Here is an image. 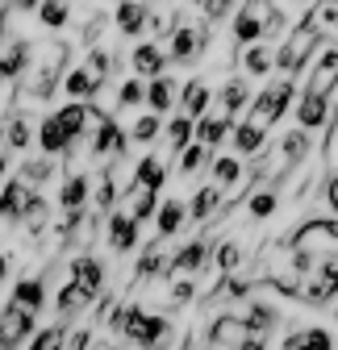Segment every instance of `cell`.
<instances>
[{
	"label": "cell",
	"instance_id": "1",
	"mask_svg": "<svg viewBox=\"0 0 338 350\" xmlns=\"http://www.w3.org/2000/svg\"><path fill=\"white\" fill-rule=\"evenodd\" d=\"M322 51H326V29H317L313 21H297L284 33V42L276 46V75L297 79L309 67V59H317Z\"/></svg>",
	"mask_w": 338,
	"mask_h": 350
},
{
	"label": "cell",
	"instance_id": "2",
	"mask_svg": "<svg viewBox=\"0 0 338 350\" xmlns=\"http://www.w3.org/2000/svg\"><path fill=\"white\" fill-rule=\"evenodd\" d=\"M297 100H301L297 79L292 75H272L268 83H259L255 100H250V117L263 121V125H276V121H284L288 109H297Z\"/></svg>",
	"mask_w": 338,
	"mask_h": 350
},
{
	"label": "cell",
	"instance_id": "3",
	"mask_svg": "<svg viewBox=\"0 0 338 350\" xmlns=\"http://www.w3.org/2000/svg\"><path fill=\"white\" fill-rule=\"evenodd\" d=\"M34 38H5V46H0V79L9 83H21V75L34 67Z\"/></svg>",
	"mask_w": 338,
	"mask_h": 350
},
{
	"label": "cell",
	"instance_id": "4",
	"mask_svg": "<svg viewBox=\"0 0 338 350\" xmlns=\"http://www.w3.org/2000/svg\"><path fill=\"white\" fill-rule=\"evenodd\" d=\"M105 242H109V250H113V254H130V250H138V242H142V221H134V217L125 213V208L109 213Z\"/></svg>",
	"mask_w": 338,
	"mask_h": 350
},
{
	"label": "cell",
	"instance_id": "5",
	"mask_svg": "<svg viewBox=\"0 0 338 350\" xmlns=\"http://www.w3.org/2000/svg\"><path fill=\"white\" fill-rule=\"evenodd\" d=\"M25 338H34V313L9 300L5 309H0V350H13Z\"/></svg>",
	"mask_w": 338,
	"mask_h": 350
},
{
	"label": "cell",
	"instance_id": "6",
	"mask_svg": "<svg viewBox=\"0 0 338 350\" xmlns=\"http://www.w3.org/2000/svg\"><path fill=\"white\" fill-rule=\"evenodd\" d=\"M151 21V0H117L113 5V29L121 38H142Z\"/></svg>",
	"mask_w": 338,
	"mask_h": 350
},
{
	"label": "cell",
	"instance_id": "7",
	"mask_svg": "<svg viewBox=\"0 0 338 350\" xmlns=\"http://www.w3.org/2000/svg\"><path fill=\"white\" fill-rule=\"evenodd\" d=\"M292 113H297V125L313 134V129H326V125L334 121V100H330V96H322V92H309V88H305Z\"/></svg>",
	"mask_w": 338,
	"mask_h": 350
},
{
	"label": "cell",
	"instance_id": "8",
	"mask_svg": "<svg viewBox=\"0 0 338 350\" xmlns=\"http://www.w3.org/2000/svg\"><path fill=\"white\" fill-rule=\"evenodd\" d=\"M209 258H213V242H209V238L184 242V246L172 254V275H167V280H176V275H200Z\"/></svg>",
	"mask_w": 338,
	"mask_h": 350
},
{
	"label": "cell",
	"instance_id": "9",
	"mask_svg": "<svg viewBox=\"0 0 338 350\" xmlns=\"http://www.w3.org/2000/svg\"><path fill=\"white\" fill-rule=\"evenodd\" d=\"M230 146H234V154H238V159H259V154L268 150V125H263V121H255V117L238 121V125H234Z\"/></svg>",
	"mask_w": 338,
	"mask_h": 350
},
{
	"label": "cell",
	"instance_id": "10",
	"mask_svg": "<svg viewBox=\"0 0 338 350\" xmlns=\"http://www.w3.org/2000/svg\"><path fill=\"white\" fill-rule=\"evenodd\" d=\"M167 67H172V55H167L159 42H138V46L130 51V71L142 75V79L167 75Z\"/></svg>",
	"mask_w": 338,
	"mask_h": 350
},
{
	"label": "cell",
	"instance_id": "11",
	"mask_svg": "<svg viewBox=\"0 0 338 350\" xmlns=\"http://www.w3.org/2000/svg\"><path fill=\"white\" fill-rule=\"evenodd\" d=\"M250 100H255V88H250L246 75H226L222 79V88H218V113L238 117L242 109H250Z\"/></svg>",
	"mask_w": 338,
	"mask_h": 350
},
{
	"label": "cell",
	"instance_id": "12",
	"mask_svg": "<svg viewBox=\"0 0 338 350\" xmlns=\"http://www.w3.org/2000/svg\"><path fill=\"white\" fill-rule=\"evenodd\" d=\"M180 79L176 75H155V79H146V109L151 113H159V117H167L172 109H180Z\"/></svg>",
	"mask_w": 338,
	"mask_h": 350
},
{
	"label": "cell",
	"instance_id": "13",
	"mask_svg": "<svg viewBox=\"0 0 338 350\" xmlns=\"http://www.w3.org/2000/svg\"><path fill=\"white\" fill-rule=\"evenodd\" d=\"M230 38L238 42V51H242V46H255V42H268V25H263V17H259L255 9L238 5L234 17H230Z\"/></svg>",
	"mask_w": 338,
	"mask_h": 350
},
{
	"label": "cell",
	"instance_id": "14",
	"mask_svg": "<svg viewBox=\"0 0 338 350\" xmlns=\"http://www.w3.org/2000/svg\"><path fill=\"white\" fill-rule=\"evenodd\" d=\"M218 105V92L209 88L205 79H184V88H180V113H188L192 121H200V117H209V109Z\"/></svg>",
	"mask_w": 338,
	"mask_h": 350
},
{
	"label": "cell",
	"instance_id": "15",
	"mask_svg": "<svg viewBox=\"0 0 338 350\" xmlns=\"http://www.w3.org/2000/svg\"><path fill=\"white\" fill-rule=\"evenodd\" d=\"M305 88L334 100V92H338V46H326V51L313 59V71H309V83H305Z\"/></svg>",
	"mask_w": 338,
	"mask_h": 350
},
{
	"label": "cell",
	"instance_id": "16",
	"mask_svg": "<svg viewBox=\"0 0 338 350\" xmlns=\"http://www.w3.org/2000/svg\"><path fill=\"white\" fill-rule=\"evenodd\" d=\"M75 146V138L67 134V129L59 125V117L55 113H47L38 121V154H51V159H63L67 150Z\"/></svg>",
	"mask_w": 338,
	"mask_h": 350
},
{
	"label": "cell",
	"instance_id": "17",
	"mask_svg": "<svg viewBox=\"0 0 338 350\" xmlns=\"http://www.w3.org/2000/svg\"><path fill=\"white\" fill-rule=\"evenodd\" d=\"M29 196H34V188L21 180V175H9L5 188H0V221H17V226H21Z\"/></svg>",
	"mask_w": 338,
	"mask_h": 350
},
{
	"label": "cell",
	"instance_id": "18",
	"mask_svg": "<svg viewBox=\"0 0 338 350\" xmlns=\"http://www.w3.org/2000/svg\"><path fill=\"white\" fill-rule=\"evenodd\" d=\"M55 117H59V125L67 129V134L75 138V142H83L92 134V100H67V105H59L55 109Z\"/></svg>",
	"mask_w": 338,
	"mask_h": 350
},
{
	"label": "cell",
	"instance_id": "19",
	"mask_svg": "<svg viewBox=\"0 0 338 350\" xmlns=\"http://www.w3.org/2000/svg\"><path fill=\"white\" fill-rule=\"evenodd\" d=\"M88 200H92V175L67 171V180L59 184V208L63 213H79V208H88Z\"/></svg>",
	"mask_w": 338,
	"mask_h": 350
},
{
	"label": "cell",
	"instance_id": "20",
	"mask_svg": "<svg viewBox=\"0 0 338 350\" xmlns=\"http://www.w3.org/2000/svg\"><path fill=\"white\" fill-rule=\"evenodd\" d=\"M188 221H192V217H188V200L167 196V200L159 204V213H155V238H176Z\"/></svg>",
	"mask_w": 338,
	"mask_h": 350
},
{
	"label": "cell",
	"instance_id": "21",
	"mask_svg": "<svg viewBox=\"0 0 338 350\" xmlns=\"http://www.w3.org/2000/svg\"><path fill=\"white\" fill-rule=\"evenodd\" d=\"M234 125H238V121H234L230 113H209V117H200V121H196V142H200V146H209V150L218 154V146L234 138Z\"/></svg>",
	"mask_w": 338,
	"mask_h": 350
},
{
	"label": "cell",
	"instance_id": "22",
	"mask_svg": "<svg viewBox=\"0 0 338 350\" xmlns=\"http://www.w3.org/2000/svg\"><path fill=\"white\" fill-rule=\"evenodd\" d=\"M238 63H242V75L263 79V83H268V75L276 71V46H272V42H255V46H242V51H238Z\"/></svg>",
	"mask_w": 338,
	"mask_h": 350
},
{
	"label": "cell",
	"instance_id": "23",
	"mask_svg": "<svg viewBox=\"0 0 338 350\" xmlns=\"http://www.w3.org/2000/svg\"><path fill=\"white\" fill-rule=\"evenodd\" d=\"M209 180L238 196V188L246 184V167H242L238 154H213V163H209Z\"/></svg>",
	"mask_w": 338,
	"mask_h": 350
},
{
	"label": "cell",
	"instance_id": "24",
	"mask_svg": "<svg viewBox=\"0 0 338 350\" xmlns=\"http://www.w3.org/2000/svg\"><path fill=\"white\" fill-rule=\"evenodd\" d=\"M218 208H226V188H218L213 180H209L205 188H196L192 200H188V217H192L196 226H200V221H213Z\"/></svg>",
	"mask_w": 338,
	"mask_h": 350
},
{
	"label": "cell",
	"instance_id": "25",
	"mask_svg": "<svg viewBox=\"0 0 338 350\" xmlns=\"http://www.w3.org/2000/svg\"><path fill=\"white\" fill-rule=\"evenodd\" d=\"M109 79H101V75H92L88 67H71L67 75H63V92H67V100H96V92L105 88Z\"/></svg>",
	"mask_w": 338,
	"mask_h": 350
},
{
	"label": "cell",
	"instance_id": "26",
	"mask_svg": "<svg viewBox=\"0 0 338 350\" xmlns=\"http://www.w3.org/2000/svg\"><path fill=\"white\" fill-rule=\"evenodd\" d=\"M246 338H250V329H246L242 317H218L209 325V346L213 350H238Z\"/></svg>",
	"mask_w": 338,
	"mask_h": 350
},
{
	"label": "cell",
	"instance_id": "27",
	"mask_svg": "<svg viewBox=\"0 0 338 350\" xmlns=\"http://www.w3.org/2000/svg\"><path fill=\"white\" fill-rule=\"evenodd\" d=\"M121 204H125V213L134 217V221H155V213H159V192H151V188H138V184H125V196H121Z\"/></svg>",
	"mask_w": 338,
	"mask_h": 350
},
{
	"label": "cell",
	"instance_id": "28",
	"mask_svg": "<svg viewBox=\"0 0 338 350\" xmlns=\"http://www.w3.org/2000/svg\"><path fill=\"white\" fill-rule=\"evenodd\" d=\"M71 280H75L83 292L101 296V292H105V262H101L96 254H79V258L71 262Z\"/></svg>",
	"mask_w": 338,
	"mask_h": 350
},
{
	"label": "cell",
	"instance_id": "29",
	"mask_svg": "<svg viewBox=\"0 0 338 350\" xmlns=\"http://www.w3.org/2000/svg\"><path fill=\"white\" fill-rule=\"evenodd\" d=\"M242 321H246V329L255 334V338H268V334H272V329L280 325V309H276L272 300H259V296H255V300L246 304V313H242Z\"/></svg>",
	"mask_w": 338,
	"mask_h": 350
},
{
	"label": "cell",
	"instance_id": "30",
	"mask_svg": "<svg viewBox=\"0 0 338 350\" xmlns=\"http://www.w3.org/2000/svg\"><path fill=\"white\" fill-rule=\"evenodd\" d=\"M92 300H96L92 292H83V288H79L75 280H67V284L59 288V300H55V313H59V321L67 325L71 317H79L83 309H88V304H92Z\"/></svg>",
	"mask_w": 338,
	"mask_h": 350
},
{
	"label": "cell",
	"instance_id": "31",
	"mask_svg": "<svg viewBox=\"0 0 338 350\" xmlns=\"http://www.w3.org/2000/svg\"><path fill=\"white\" fill-rule=\"evenodd\" d=\"M280 350H334V334L322 329V325H305V329L284 334Z\"/></svg>",
	"mask_w": 338,
	"mask_h": 350
},
{
	"label": "cell",
	"instance_id": "32",
	"mask_svg": "<svg viewBox=\"0 0 338 350\" xmlns=\"http://www.w3.org/2000/svg\"><path fill=\"white\" fill-rule=\"evenodd\" d=\"M163 138H167V150H172V154L180 159V154L196 142V121H192L188 113H176L172 121L163 125Z\"/></svg>",
	"mask_w": 338,
	"mask_h": 350
},
{
	"label": "cell",
	"instance_id": "33",
	"mask_svg": "<svg viewBox=\"0 0 338 350\" xmlns=\"http://www.w3.org/2000/svg\"><path fill=\"white\" fill-rule=\"evenodd\" d=\"M13 304L38 313L42 304H47V280H42V275H21V280L13 284Z\"/></svg>",
	"mask_w": 338,
	"mask_h": 350
},
{
	"label": "cell",
	"instance_id": "34",
	"mask_svg": "<svg viewBox=\"0 0 338 350\" xmlns=\"http://www.w3.org/2000/svg\"><path fill=\"white\" fill-rule=\"evenodd\" d=\"M309 150H313V138H309V129H288V134L280 138V159L288 163V167H301L305 159H309Z\"/></svg>",
	"mask_w": 338,
	"mask_h": 350
},
{
	"label": "cell",
	"instance_id": "35",
	"mask_svg": "<svg viewBox=\"0 0 338 350\" xmlns=\"http://www.w3.org/2000/svg\"><path fill=\"white\" fill-rule=\"evenodd\" d=\"M130 184L159 192V188L167 184V163H163L159 154H142V159H138V167H134V180H130Z\"/></svg>",
	"mask_w": 338,
	"mask_h": 350
},
{
	"label": "cell",
	"instance_id": "36",
	"mask_svg": "<svg viewBox=\"0 0 338 350\" xmlns=\"http://www.w3.org/2000/svg\"><path fill=\"white\" fill-rule=\"evenodd\" d=\"M9 150H29V146H38V129L29 125V113L25 109H17V113H9V142H5Z\"/></svg>",
	"mask_w": 338,
	"mask_h": 350
},
{
	"label": "cell",
	"instance_id": "37",
	"mask_svg": "<svg viewBox=\"0 0 338 350\" xmlns=\"http://www.w3.org/2000/svg\"><path fill=\"white\" fill-rule=\"evenodd\" d=\"M55 159L51 154H38V159H21V167H17V175H21V180L29 184V188H42V184H47V180H55Z\"/></svg>",
	"mask_w": 338,
	"mask_h": 350
},
{
	"label": "cell",
	"instance_id": "38",
	"mask_svg": "<svg viewBox=\"0 0 338 350\" xmlns=\"http://www.w3.org/2000/svg\"><path fill=\"white\" fill-rule=\"evenodd\" d=\"M21 226H25V234H34V238H42V230L51 226V200L38 196V188H34V196H29V204H25Z\"/></svg>",
	"mask_w": 338,
	"mask_h": 350
},
{
	"label": "cell",
	"instance_id": "39",
	"mask_svg": "<svg viewBox=\"0 0 338 350\" xmlns=\"http://www.w3.org/2000/svg\"><path fill=\"white\" fill-rule=\"evenodd\" d=\"M280 208V192L276 188H255V192H250L246 196V217H250V221H268V217Z\"/></svg>",
	"mask_w": 338,
	"mask_h": 350
},
{
	"label": "cell",
	"instance_id": "40",
	"mask_svg": "<svg viewBox=\"0 0 338 350\" xmlns=\"http://www.w3.org/2000/svg\"><path fill=\"white\" fill-rule=\"evenodd\" d=\"M163 125H167V121H163L159 113L146 109V113H138V117L130 121V138H134L138 146H151L155 138H163Z\"/></svg>",
	"mask_w": 338,
	"mask_h": 350
},
{
	"label": "cell",
	"instance_id": "41",
	"mask_svg": "<svg viewBox=\"0 0 338 350\" xmlns=\"http://www.w3.org/2000/svg\"><path fill=\"white\" fill-rule=\"evenodd\" d=\"M117 109H146V79L142 75H125L117 83Z\"/></svg>",
	"mask_w": 338,
	"mask_h": 350
},
{
	"label": "cell",
	"instance_id": "42",
	"mask_svg": "<svg viewBox=\"0 0 338 350\" xmlns=\"http://www.w3.org/2000/svg\"><path fill=\"white\" fill-rule=\"evenodd\" d=\"M38 21L42 29H67L71 25V0H42V9H38Z\"/></svg>",
	"mask_w": 338,
	"mask_h": 350
},
{
	"label": "cell",
	"instance_id": "43",
	"mask_svg": "<svg viewBox=\"0 0 338 350\" xmlns=\"http://www.w3.org/2000/svg\"><path fill=\"white\" fill-rule=\"evenodd\" d=\"M213 267H218V275H234V271L242 267V246H238L234 238L213 242Z\"/></svg>",
	"mask_w": 338,
	"mask_h": 350
},
{
	"label": "cell",
	"instance_id": "44",
	"mask_svg": "<svg viewBox=\"0 0 338 350\" xmlns=\"http://www.w3.org/2000/svg\"><path fill=\"white\" fill-rule=\"evenodd\" d=\"M209 163H213V150L200 146V142H192V146L180 154V175H184V180H192V175H196V171H205Z\"/></svg>",
	"mask_w": 338,
	"mask_h": 350
},
{
	"label": "cell",
	"instance_id": "45",
	"mask_svg": "<svg viewBox=\"0 0 338 350\" xmlns=\"http://www.w3.org/2000/svg\"><path fill=\"white\" fill-rule=\"evenodd\" d=\"M113 25V13H105V9H96L88 21H83V29H79V42H83V46H101V38H105V29Z\"/></svg>",
	"mask_w": 338,
	"mask_h": 350
},
{
	"label": "cell",
	"instance_id": "46",
	"mask_svg": "<svg viewBox=\"0 0 338 350\" xmlns=\"http://www.w3.org/2000/svg\"><path fill=\"white\" fill-rule=\"evenodd\" d=\"M192 300H196V275H176L172 280V309H184Z\"/></svg>",
	"mask_w": 338,
	"mask_h": 350
},
{
	"label": "cell",
	"instance_id": "47",
	"mask_svg": "<svg viewBox=\"0 0 338 350\" xmlns=\"http://www.w3.org/2000/svg\"><path fill=\"white\" fill-rule=\"evenodd\" d=\"M196 9H200V17H205L209 25H218V21H226V13L234 9V0H196Z\"/></svg>",
	"mask_w": 338,
	"mask_h": 350
},
{
	"label": "cell",
	"instance_id": "48",
	"mask_svg": "<svg viewBox=\"0 0 338 350\" xmlns=\"http://www.w3.org/2000/svg\"><path fill=\"white\" fill-rule=\"evenodd\" d=\"M83 67H88L92 75H101V79H109L113 59H109V51H105V46H92V51H88V59H83Z\"/></svg>",
	"mask_w": 338,
	"mask_h": 350
},
{
	"label": "cell",
	"instance_id": "49",
	"mask_svg": "<svg viewBox=\"0 0 338 350\" xmlns=\"http://www.w3.org/2000/svg\"><path fill=\"white\" fill-rule=\"evenodd\" d=\"M92 346V329H75L67 334V350H88Z\"/></svg>",
	"mask_w": 338,
	"mask_h": 350
},
{
	"label": "cell",
	"instance_id": "50",
	"mask_svg": "<svg viewBox=\"0 0 338 350\" xmlns=\"http://www.w3.org/2000/svg\"><path fill=\"white\" fill-rule=\"evenodd\" d=\"M326 200H330V213H338V175L326 180Z\"/></svg>",
	"mask_w": 338,
	"mask_h": 350
},
{
	"label": "cell",
	"instance_id": "51",
	"mask_svg": "<svg viewBox=\"0 0 338 350\" xmlns=\"http://www.w3.org/2000/svg\"><path fill=\"white\" fill-rule=\"evenodd\" d=\"M238 350H268V338H255V334H250V338H246Z\"/></svg>",
	"mask_w": 338,
	"mask_h": 350
},
{
	"label": "cell",
	"instance_id": "52",
	"mask_svg": "<svg viewBox=\"0 0 338 350\" xmlns=\"http://www.w3.org/2000/svg\"><path fill=\"white\" fill-rule=\"evenodd\" d=\"M9 142V117H0V146Z\"/></svg>",
	"mask_w": 338,
	"mask_h": 350
},
{
	"label": "cell",
	"instance_id": "53",
	"mask_svg": "<svg viewBox=\"0 0 338 350\" xmlns=\"http://www.w3.org/2000/svg\"><path fill=\"white\" fill-rule=\"evenodd\" d=\"M9 275V254H0V280Z\"/></svg>",
	"mask_w": 338,
	"mask_h": 350
},
{
	"label": "cell",
	"instance_id": "54",
	"mask_svg": "<svg viewBox=\"0 0 338 350\" xmlns=\"http://www.w3.org/2000/svg\"><path fill=\"white\" fill-rule=\"evenodd\" d=\"M42 350H67V338H59V342H51V346H42Z\"/></svg>",
	"mask_w": 338,
	"mask_h": 350
},
{
	"label": "cell",
	"instance_id": "55",
	"mask_svg": "<svg viewBox=\"0 0 338 350\" xmlns=\"http://www.w3.org/2000/svg\"><path fill=\"white\" fill-rule=\"evenodd\" d=\"M5 25H9V21H5V17H0V46H5V38H9V29H5Z\"/></svg>",
	"mask_w": 338,
	"mask_h": 350
}]
</instances>
